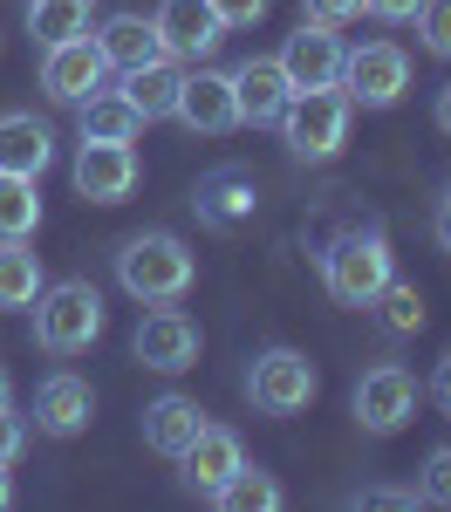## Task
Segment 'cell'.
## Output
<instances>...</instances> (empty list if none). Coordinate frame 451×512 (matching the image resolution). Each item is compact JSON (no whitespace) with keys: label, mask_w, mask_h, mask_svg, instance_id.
Listing matches in <instances>:
<instances>
[{"label":"cell","mask_w":451,"mask_h":512,"mask_svg":"<svg viewBox=\"0 0 451 512\" xmlns=\"http://www.w3.org/2000/svg\"><path fill=\"white\" fill-rule=\"evenodd\" d=\"M349 117H356V103L342 96V82H328V89H294L287 110H281V137L301 164H322L349 144Z\"/></svg>","instance_id":"cell-2"},{"label":"cell","mask_w":451,"mask_h":512,"mask_svg":"<svg viewBox=\"0 0 451 512\" xmlns=\"http://www.w3.org/2000/svg\"><path fill=\"white\" fill-rule=\"evenodd\" d=\"M356 506H383V512H404V506H417V492H404V485H369V492H356Z\"/></svg>","instance_id":"cell-33"},{"label":"cell","mask_w":451,"mask_h":512,"mask_svg":"<svg viewBox=\"0 0 451 512\" xmlns=\"http://www.w3.org/2000/svg\"><path fill=\"white\" fill-rule=\"evenodd\" d=\"M89 417H96V396H89V383H82V376H69V369H55V376L35 390V424L48 437L89 431Z\"/></svg>","instance_id":"cell-18"},{"label":"cell","mask_w":451,"mask_h":512,"mask_svg":"<svg viewBox=\"0 0 451 512\" xmlns=\"http://www.w3.org/2000/svg\"><path fill=\"white\" fill-rule=\"evenodd\" d=\"M212 14H219L226 28H253V21L267 14V0H212Z\"/></svg>","instance_id":"cell-31"},{"label":"cell","mask_w":451,"mask_h":512,"mask_svg":"<svg viewBox=\"0 0 451 512\" xmlns=\"http://www.w3.org/2000/svg\"><path fill=\"white\" fill-rule=\"evenodd\" d=\"M48 158H55V130L28 110H7L0 117V171L7 178H41Z\"/></svg>","instance_id":"cell-19"},{"label":"cell","mask_w":451,"mask_h":512,"mask_svg":"<svg viewBox=\"0 0 451 512\" xmlns=\"http://www.w3.org/2000/svg\"><path fill=\"white\" fill-rule=\"evenodd\" d=\"M199 431H205V410L192 403V396L164 390L158 403H144V444H151L158 458H178V451H185Z\"/></svg>","instance_id":"cell-21"},{"label":"cell","mask_w":451,"mask_h":512,"mask_svg":"<svg viewBox=\"0 0 451 512\" xmlns=\"http://www.w3.org/2000/svg\"><path fill=\"white\" fill-rule=\"evenodd\" d=\"M431 233H438V246L451 253V198H438V219H431Z\"/></svg>","instance_id":"cell-35"},{"label":"cell","mask_w":451,"mask_h":512,"mask_svg":"<svg viewBox=\"0 0 451 512\" xmlns=\"http://www.w3.org/2000/svg\"><path fill=\"white\" fill-rule=\"evenodd\" d=\"M253 205H260V185H253L246 164H219V171H205L199 192H192V212H199L212 233H240L246 219H253Z\"/></svg>","instance_id":"cell-9"},{"label":"cell","mask_w":451,"mask_h":512,"mask_svg":"<svg viewBox=\"0 0 451 512\" xmlns=\"http://www.w3.org/2000/svg\"><path fill=\"white\" fill-rule=\"evenodd\" d=\"M171 117H185L192 130H205V137H226V130H240L233 76H219V69H192V76L178 82V110H171Z\"/></svg>","instance_id":"cell-14"},{"label":"cell","mask_w":451,"mask_h":512,"mask_svg":"<svg viewBox=\"0 0 451 512\" xmlns=\"http://www.w3.org/2000/svg\"><path fill=\"white\" fill-rule=\"evenodd\" d=\"M28 35H35L41 48L89 35V0H28Z\"/></svg>","instance_id":"cell-24"},{"label":"cell","mask_w":451,"mask_h":512,"mask_svg":"<svg viewBox=\"0 0 451 512\" xmlns=\"http://www.w3.org/2000/svg\"><path fill=\"white\" fill-rule=\"evenodd\" d=\"M287 96H294V82H287L281 55H253L233 69V103H240V123H281Z\"/></svg>","instance_id":"cell-15"},{"label":"cell","mask_w":451,"mask_h":512,"mask_svg":"<svg viewBox=\"0 0 451 512\" xmlns=\"http://www.w3.org/2000/svg\"><path fill=\"white\" fill-rule=\"evenodd\" d=\"M69 178H76V192L89 205H123L130 185H137V151L130 144H82Z\"/></svg>","instance_id":"cell-13"},{"label":"cell","mask_w":451,"mask_h":512,"mask_svg":"<svg viewBox=\"0 0 451 512\" xmlns=\"http://www.w3.org/2000/svg\"><path fill=\"white\" fill-rule=\"evenodd\" d=\"M151 21H158L164 55H178V62H205L226 41V21L212 14V0H164Z\"/></svg>","instance_id":"cell-10"},{"label":"cell","mask_w":451,"mask_h":512,"mask_svg":"<svg viewBox=\"0 0 451 512\" xmlns=\"http://www.w3.org/2000/svg\"><path fill=\"white\" fill-rule=\"evenodd\" d=\"M178 82H185V69L164 55V62H151V69H130V76H123V96L144 110V123H151V117H171V110H178Z\"/></svg>","instance_id":"cell-22"},{"label":"cell","mask_w":451,"mask_h":512,"mask_svg":"<svg viewBox=\"0 0 451 512\" xmlns=\"http://www.w3.org/2000/svg\"><path fill=\"white\" fill-rule=\"evenodd\" d=\"M417 35L431 55H451V0H424L417 7Z\"/></svg>","instance_id":"cell-29"},{"label":"cell","mask_w":451,"mask_h":512,"mask_svg":"<svg viewBox=\"0 0 451 512\" xmlns=\"http://www.w3.org/2000/svg\"><path fill=\"white\" fill-rule=\"evenodd\" d=\"M410 417H417V376L404 362H383V369H369L356 383V424L369 437H397Z\"/></svg>","instance_id":"cell-7"},{"label":"cell","mask_w":451,"mask_h":512,"mask_svg":"<svg viewBox=\"0 0 451 512\" xmlns=\"http://www.w3.org/2000/svg\"><path fill=\"white\" fill-rule=\"evenodd\" d=\"M76 130H82V144H137L144 137V110L123 89H89L76 103Z\"/></svg>","instance_id":"cell-17"},{"label":"cell","mask_w":451,"mask_h":512,"mask_svg":"<svg viewBox=\"0 0 451 512\" xmlns=\"http://www.w3.org/2000/svg\"><path fill=\"white\" fill-rule=\"evenodd\" d=\"M212 499H219L226 512H281V485H274L267 472H246V465H240Z\"/></svg>","instance_id":"cell-27"},{"label":"cell","mask_w":451,"mask_h":512,"mask_svg":"<svg viewBox=\"0 0 451 512\" xmlns=\"http://www.w3.org/2000/svg\"><path fill=\"white\" fill-rule=\"evenodd\" d=\"M342 35L335 28H322V21H301V35H287L281 48V69L294 89H328V82H342Z\"/></svg>","instance_id":"cell-12"},{"label":"cell","mask_w":451,"mask_h":512,"mask_svg":"<svg viewBox=\"0 0 451 512\" xmlns=\"http://www.w3.org/2000/svg\"><path fill=\"white\" fill-rule=\"evenodd\" d=\"M356 14H363V0H308V21H322V28H342Z\"/></svg>","instance_id":"cell-32"},{"label":"cell","mask_w":451,"mask_h":512,"mask_svg":"<svg viewBox=\"0 0 451 512\" xmlns=\"http://www.w3.org/2000/svg\"><path fill=\"white\" fill-rule=\"evenodd\" d=\"M0 403H7V369H0Z\"/></svg>","instance_id":"cell-39"},{"label":"cell","mask_w":451,"mask_h":512,"mask_svg":"<svg viewBox=\"0 0 451 512\" xmlns=\"http://www.w3.org/2000/svg\"><path fill=\"white\" fill-rule=\"evenodd\" d=\"M417 499H431V506H451V444H438V451L424 458V472H417Z\"/></svg>","instance_id":"cell-28"},{"label":"cell","mask_w":451,"mask_h":512,"mask_svg":"<svg viewBox=\"0 0 451 512\" xmlns=\"http://www.w3.org/2000/svg\"><path fill=\"white\" fill-rule=\"evenodd\" d=\"M103 48L89 35H76V41H55L48 55H41V89L55 96V103H82L89 89H103Z\"/></svg>","instance_id":"cell-11"},{"label":"cell","mask_w":451,"mask_h":512,"mask_svg":"<svg viewBox=\"0 0 451 512\" xmlns=\"http://www.w3.org/2000/svg\"><path fill=\"white\" fill-rule=\"evenodd\" d=\"M103 335V294L89 280H55L35 294V342L48 355H82Z\"/></svg>","instance_id":"cell-3"},{"label":"cell","mask_w":451,"mask_h":512,"mask_svg":"<svg viewBox=\"0 0 451 512\" xmlns=\"http://www.w3.org/2000/svg\"><path fill=\"white\" fill-rule=\"evenodd\" d=\"M438 130H445V137H451V82H445V89H438Z\"/></svg>","instance_id":"cell-37"},{"label":"cell","mask_w":451,"mask_h":512,"mask_svg":"<svg viewBox=\"0 0 451 512\" xmlns=\"http://www.w3.org/2000/svg\"><path fill=\"white\" fill-rule=\"evenodd\" d=\"M410 89V55L397 41H363L342 55V96L363 103V110H390Z\"/></svg>","instance_id":"cell-6"},{"label":"cell","mask_w":451,"mask_h":512,"mask_svg":"<svg viewBox=\"0 0 451 512\" xmlns=\"http://www.w3.org/2000/svg\"><path fill=\"white\" fill-rule=\"evenodd\" d=\"M369 308H376V321H383L390 335H417V328H424V294H417L410 280H397V274L369 294Z\"/></svg>","instance_id":"cell-25"},{"label":"cell","mask_w":451,"mask_h":512,"mask_svg":"<svg viewBox=\"0 0 451 512\" xmlns=\"http://www.w3.org/2000/svg\"><path fill=\"white\" fill-rule=\"evenodd\" d=\"M137 362L144 369H158V376H178V369H192L199 362V321L178 315L171 301H158V315H144V328H137Z\"/></svg>","instance_id":"cell-8"},{"label":"cell","mask_w":451,"mask_h":512,"mask_svg":"<svg viewBox=\"0 0 451 512\" xmlns=\"http://www.w3.org/2000/svg\"><path fill=\"white\" fill-rule=\"evenodd\" d=\"M0 506H14V485H7V465H0Z\"/></svg>","instance_id":"cell-38"},{"label":"cell","mask_w":451,"mask_h":512,"mask_svg":"<svg viewBox=\"0 0 451 512\" xmlns=\"http://www.w3.org/2000/svg\"><path fill=\"white\" fill-rule=\"evenodd\" d=\"M315 390H322V376H315V362L301 349H260L253 369H246V396L267 417H301L315 403Z\"/></svg>","instance_id":"cell-5"},{"label":"cell","mask_w":451,"mask_h":512,"mask_svg":"<svg viewBox=\"0 0 451 512\" xmlns=\"http://www.w3.org/2000/svg\"><path fill=\"white\" fill-rule=\"evenodd\" d=\"M96 48H103V62L110 69H151V62H164V41H158V21H144V14H110L103 21V35H96Z\"/></svg>","instance_id":"cell-20"},{"label":"cell","mask_w":451,"mask_h":512,"mask_svg":"<svg viewBox=\"0 0 451 512\" xmlns=\"http://www.w3.org/2000/svg\"><path fill=\"white\" fill-rule=\"evenodd\" d=\"M192 253H185V239L178 233H137V239H123L117 246V280H123V294H137V301H178L185 287H192Z\"/></svg>","instance_id":"cell-1"},{"label":"cell","mask_w":451,"mask_h":512,"mask_svg":"<svg viewBox=\"0 0 451 512\" xmlns=\"http://www.w3.org/2000/svg\"><path fill=\"white\" fill-rule=\"evenodd\" d=\"M35 226H41L35 178H7L0 171V239H35Z\"/></svg>","instance_id":"cell-26"},{"label":"cell","mask_w":451,"mask_h":512,"mask_svg":"<svg viewBox=\"0 0 451 512\" xmlns=\"http://www.w3.org/2000/svg\"><path fill=\"white\" fill-rule=\"evenodd\" d=\"M21 451H28V424H21V417L0 403V465H14Z\"/></svg>","instance_id":"cell-30"},{"label":"cell","mask_w":451,"mask_h":512,"mask_svg":"<svg viewBox=\"0 0 451 512\" xmlns=\"http://www.w3.org/2000/svg\"><path fill=\"white\" fill-rule=\"evenodd\" d=\"M369 14H376V21H417V7H424V0H363Z\"/></svg>","instance_id":"cell-34"},{"label":"cell","mask_w":451,"mask_h":512,"mask_svg":"<svg viewBox=\"0 0 451 512\" xmlns=\"http://www.w3.org/2000/svg\"><path fill=\"white\" fill-rule=\"evenodd\" d=\"M178 465H185V485L212 499V492H219V485H226V478L246 465V451H240V437L226 431V424H205V431L192 437L185 451H178Z\"/></svg>","instance_id":"cell-16"},{"label":"cell","mask_w":451,"mask_h":512,"mask_svg":"<svg viewBox=\"0 0 451 512\" xmlns=\"http://www.w3.org/2000/svg\"><path fill=\"white\" fill-rule=\"evenodd\" d=\"M41 294V253L28 239H0V308H35Z\"/></svg>","instance_id":"cell-23"},{"label":"cell","mask_w":451,"mask_h":512,"mask_svg":"<svg viewBox=\"0 0 451 512\" xmlns=\"http://www.w3.org/2000/svg\"><path fill=\"white\" fill-rule=\"evenodd\" d=\"M431 396H438V403H445V410H451V355H445V362H438V383H431Z\"/></svg>","instance_id":"cell-36"},{"label":"cell","mask_w":451,"mask_h":512,"mask_svg":"<svg viewBox=\"0 0 451 512\" xmlns=\"http://www.w3.org/2000/svg\"><path fill=\"white\" fill-rule=\"evenodd\" d=\"M322 280H328V301L335 308H369V294L390 280V239L376 233H342L322 253Z\"/></svg>","instance_id":"cell-4"}]
</instances>
